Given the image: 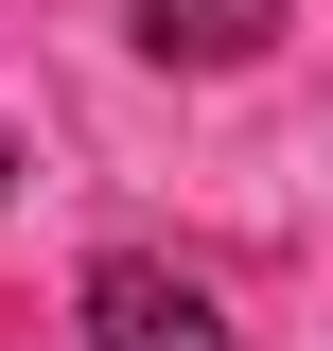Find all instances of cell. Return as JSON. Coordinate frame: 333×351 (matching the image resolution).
I'll return each mask as SVG.
<instances>
[{
    "label": "cell",
    "instance_id": "6da1fadb",
    "mask_svg": "<svg viewBox=\"0 0 333 351\" xmlns=\"http://www.w3.org/2000/svg\"><path fill=\"white\" fill-rule=\"evenodd\" d=\"M71 316H88V351H246L228 316H210V281H175L158 246H106L71 281Z\"/></svg>",
    "mask_w": 333,
    "mask_h": 351
},
{
    "label": "cell",
    "instance_id": "7a4b0ae2",
    "mask_svg": "<svg viewBox=\"0 0 333 351\" xmlns=\"http://www.w3.org/2000/svg\"><path fill=\"white\" fill-rule=\"evenodd\" d=\"M140 53L158 71H246V53H281V0H140Z\"/></svg>",
    "mask_w": 333,
    "mask_h": 351
},
{
    "label": "cell",
    "instance_id": "3957f363",
    "mask_svg": "<svg viewBox=\"0 0 333 351\" xmlns=\"http://www.w3.org/2000/svg\"><path fill=\"white\" fill-rule=\"evenodd\" d=\"M0 193H18V123H0Z\"/></svg>",
    "mask_w": 333,
    "mask_h": 351
}]
</instances>
